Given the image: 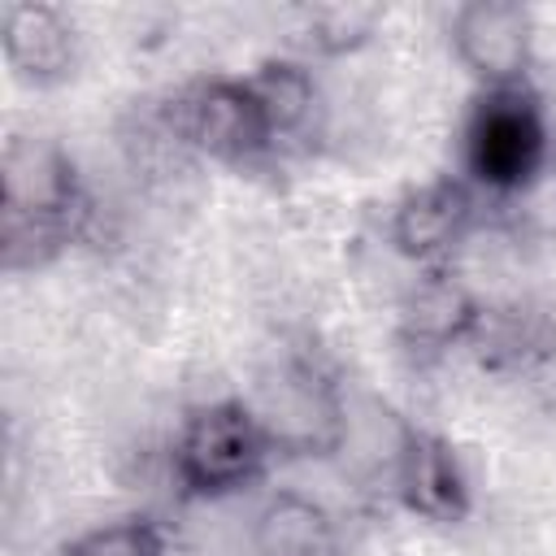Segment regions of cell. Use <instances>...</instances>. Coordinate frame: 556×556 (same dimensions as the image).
Returning a JSON list of instances; mask_svg holds the SVG:
<instances>
[{"mask_svg":"<svg viewBox=\"0 0 556 556\" xmlns=\"http://www.w3.org/2000/svg\"><path fill=\"white\" fill-rule=\"evenodd\" d=\"M0 213L9 269H35L61 256L91 226V200L74 156L56 139L13 135L0 156Z\"/></svg>","mask_w":556,"mask_h":556,"instance_id":"6da1fadb","label":"cell"},{"mask_svg":"<svg viewBox=\"0 0 556 556\" xmlns=\"http://www.w3.org/2000/svg\"><path fill=\"white\" fill-rule=\"evenodd\" d=\"M65 556H165V534L148 517H122L78 534Z\"/></svg>","mask_w":556,"mask_h":556,"instance_id":"9a60e30c","label":"cell"},{"mask_svg":"<svg viewBox=\"0 0 556 556\" xmlns=\"http://www.w3.org/2000/svg\"><path fill=\"white\" fill-rule=\"evenodd\" d=\"M378 17V4H313L300 13V39L321 56H343L374 35Z\"/></svg>","mask_w":556,"mask_h":556,"instance_id":"5bb4252c","label":"cell"},{"mask_svg":"<svg viewBox=\"0 0 556 556\" xmlns=\"http://www.w3.org/2000/svg\"><path fill=\"white\" fill-rule=\"evenodd\" d=\"M552 156V130L539 96L517 87H486L465 122V165L486 191H521L530 187Z\"/></svg>","mask_w":556,"mask_h":556,"instance_id":"7a4b0ae2","label":"cell"},{"mask_svg":"<svg viewBox=\"0 0 556 556\" xmlns=\"http://www.w3.org/2000/svg\"><path fill=\"white\" fill-rule=\"evenodd\" d=\"M395 495L426 521H460L469 513V478L452 443L430 430H404L395 447Z\"/></svg>","mask_w":556,"mask_h":556,"instance_id":"ba28073f","label":"cell"},{"mask_svg":"<svg viewBox=\"0 0 556 556\" xmlns=\"http://www.w3.org/2000/svg\"><path fill=\"white\" fill-rule=\"evenodd\" d=\"M491 369H530L556 352V326L534 308H482L469 343Z\"/></svg>","mask_w":556,"mask_h":556,"instance_id":"7c38bea8","label":"cell"},{"mask_svg":"<svg viewBox=\"0 0 556 556\" xmlns=\"http://www.w3.org/2000/svg\"><path fill=\"white\" fill-rule=\"evenodd\" d=\"M248 87L256 96V109L274 148L308 130L317 109V83L300 61H265L256 74H248Z\"/></svg>","mask_w":556,"mask_h":556,"instance_id":"4fadbf2b","label":"cell"},{"mask_svg":"<svg viewBox=\"0 0 556 556\" xmlns=\"http://www.w3.org/2000/svg\"><path fill=\"white\" fill-rule=\"evenodd\" d=\"M269 452L274 447L252 404L213 400L187 413L174 439V478L187 495H204V500L230 495L261 478Z\"/></svg>","mask_w":556,"mask_h":556,"instance_id":"3957f363","label":"cell"},{"mask_svg":"<svg viewBox=\"0 0 556 556\" xmlns=\"http://www.w3.org/2000/svg\"><path fill=\"white\" fill-rule=\"evenodd\" d=\"M452 48L486 87H517L530 70L534 17L513 0H469L452 13Z\"/></svg>","mask_w":556,"mask_h":556,"instance_id":"8992f818","label":"cell"},{"mask_svg":"<svg viewBox=\"0 0 556 556\" xmlns=\"http://www.w3.org/2000/svg\"><path fill=\"white\" fill-rule=\"evenodd\" d=\"M482 300L447 269H430L426 278L413 282V291L400 304V339L413 352H447V348H465L478 317H482Z\"/></svg>","mask_w":556,"mask_h":556,"instance_id":"30bf717a","label":"cell"},{"mask_svg":"<svg viewBox=\"0 0 556 556\" xmlns=\"http://www.w3.org/2000/svg\"><path fill=\"white\" fill-rule=\"evenodd\" d=\"M473 226V191L460 178H434L413 187L391 208V243L400 256L439 269L443 256L456 252V243Z\"/></svg>","mask_w":556,"mask_h":556,"instance_id":"52a82bcc","label":"cell"},{"mask_svg":"<svg viewBox=\"0 0 556 556\" xmlns=\"http://www.w3.org/2000/svg\"><path fill=\"white\" fill-rule=\"evenodd\" d=\"M252 556H339V534L317 500L300 491H278L256 513Z\"/></svg>","mask_w":556,"mask_h":556,"instance_id":"8fae6325","label":"cell"},{"mask_svg":"<svg viewBox=\"0 0 556 556\" xmlns=\"http://www.w3.org/2000/svg\"><path fill=\"white\" fill-rule=\"evenodd\" d=\"M165 130L182 148L230 165L256 161L274 148L248 78H200L182 87L165 109Z\"/></svg>","mask_w":556,"mask_h":556,"instance_id":"277c9868","label":"cell"},{"mask_svg":"<svg viewBox=\"0 0 556 556\" xmlns=\"http://www.w3.org/2000/svg\"><path fill=\"white\" fill-rule=\"evenodd\" d=\"M274 452L326 456L343 443V400L330 374L313 361H287L252 404Z\"/></svg>","mask_w":556,"mask_h":556,"instance_id":"5b68a950","label":"cell"},{"mask_svg":"<svg viewBox=\"0 0 556 556\" xmlns=\"http://www.w3.org/2000/svg\"><path fill=\"white\" fill-rule=\"evenodd\" d=\"M0 43L4 61L22 83L52 87L74 74L78 61V35L74 22L56 4L39 0H13L0 13Z\"/></svg>","mask_w":556,"mask_h":556,"instance_id":"9c48e42d","label":"cell"}]
</instances>
